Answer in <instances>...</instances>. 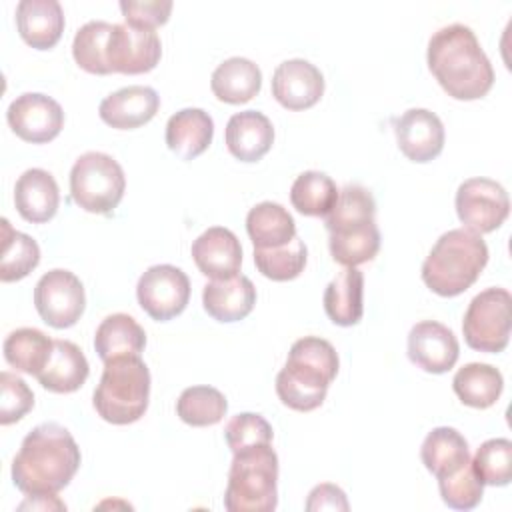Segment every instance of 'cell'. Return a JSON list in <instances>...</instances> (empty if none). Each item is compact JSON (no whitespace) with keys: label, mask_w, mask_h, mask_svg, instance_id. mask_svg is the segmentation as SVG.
I'll list each match as a JSON object with an SVG mask.
<instances>
[{"label":"cell","mask_w":512,"mask_h":512,"mask_svg":"<svg viewBox=\"0 0 512 512\" xmlns=\"http://www.w3.org/2000/svg\"><path fill=\"white\" fill-rule=\"evenodd\" d=\"M214 120L202 108H182L166 122V144L182 160L200 156L212 142Z\"/></svg>","instance_id":"24"},{"label":"cell","mask_w":512,"mask_h":512,"mask_svg":"<svg viewBox=\"0 0 512 512\" xmlns=\"http://www.w3.org/2000/svg\"><path fill=\"white\" fill-rule=\"evenodd\" d=\"M458 354V338L436 320H422L408 332V358L424 372H448L456 364Z\"/></svg>","instance_id":"15"},{"label":"cell","mask_w":512,"mask_h":512,"mask_svg":"<svg viewBox=\"0 0 512 512\" xmlns=\"http://www.w3.org/2000/svg\"><path fill=\"white\" fill-rule=\"evenodd\" d=\"M136 296L150 318L166 322L186 308L190 300V280L178 266L156 264L138 278Z\"/></svg>","instance_id":"12"},{"label":"cell","mask_w":512,"mask_h":512,"mask_svg":"<svg viewBox=\"0 0 512 512\" xmlns=\"http://www.w3.org/2000/svg\"><path fill=\"white\" fill-rule=\"evenodd\" d=\"M124 188V170L110 154L84 152L70 170L72 200L86 212L110 214L120 204Z\"/></svg>","instance_id":"8"},{"label":"cell","mask_w":512,"mask_h":512,"mask_svg":"<svg viewBox=\"0 0 512 512\" xmlns=\"http://www.w3.org/2000/svg\"><path fill=\"white\" fill-rule=\"evenodd\" d=\"M440 496L446 506L454 510H472L480 504L484 494V484L472 468V460L460 470L438 478Z\"/></svg>","instance_id":"39"},{"label":"cell","mask_w":512,"mask_h":512,"mask_svg":"<svg viewBox=\"0 0 512 512\" xmlns=\"http://www.w3.org/2000/svg\"><path fill=\"white\" fill-rule=\"evenodd\" d=\"M52 348L54 340H50L42 330L16 328L4 340V358L12 368L38 376V372L46 366Z\"/></svg>","instance_id":"32"},{"label":"cell","mask_w":512,"mask_h":512,"mask_svg":"<svg viewBox=\"0 0 512 512\" xmlns=\"http://www.w3.org/2000/svg\"><path fill=\"white\" fill-rule=\"evenodd\" d=\"M452 388L462 404L472 408H490L502 394L504 378L492 364L470 362L454 374Z\"/></svg>","instance_id":"30"},{"label":"cell","mask_w":512,"mask_h":512,"mask_svg":"<svg viewBox=\"0 0 512 512\" xmlns=\"http://www.w3.org/2000/svg\"><path fill=\"white\" fill-rule=\"evenodd\" d=\"M14 204L18 214L34 224L54 218L60 204V190L54 176L42 168H28L14 186Z\"/></svg>","instance_id":"20"},{"label":"cell","mask_w":512,"mask_h":512,"mask_svg":"<svg viewBox=\"0 0 512 512\" xmlns=\"http://www.w3.org/2000/svg\"><path fill=\"white\" fill-rule=\"evenodd\" d=\"M398 148L412 162H430L444 148V124L426 108H410L394 120Z\"/></svg>","instance_id":"16"},{"label":"cell","mask_w":512,"mask_h":512,"mask_svg":"<svg viewBox=\"0 0 512 512\" xmlns=\"http://www.w3.org/2000/svg\"><path fill=\"white\" fill-rule=\"evenodd\" d=\"M0 280L14 282L28 276L40 262V248L28 234L18 232L2 218V252Z\"/></svg>","instance_id":"34"},{"label":"cell","mask_w":512,"mask_h":512,"mask_svg":"<svg viewBox=\"0 0 512 512\" xmlns=\"http://www.w3.org/2000/svg\"><path fill=\"white\" fill-rule=\"evenodd\" d=\"M162 54V44L152 28L114 24L108 42L110 72L142 74L150 72Z\"/></svg>","instance_id":"14"},{"label":"cell","mask_w":512,"mask_h":512,"mask_svg":"<svg viewBox=\"0 0 512 512\" xmlns=\"http://www.w3.org/2000/svg\"><path fill=\"white\" fill-rule=\"evenodd\" d=\"M364 274L356 266H346L332 278L324 290V310L338 326H354L360 322L364 304Z\"/></svg>","instance_id":"27"},{"label":"cell","mask_w":512,"mask_h":512,"mask_svg":"<svg viewBox=\"0 0 512 512\" xmlns=\"http://www.w3.org/2000/svg\"><path fill=\"white\" fill-rule=\"evenodd\" d=\"M150 398V370L140 354H122L104 362L94 390V408L110 424H130L144 416Z\"/></svg>","instance_id":"6"},{"label":"cell","mask_w":512,"mask_h":512,"mask_svg":"<svg viewBox=\"0 0 512 512\" xmlns=\"http://www.w3.org/2000/svg\"><path fill=\"white\" fill-rule=\"evenodd\" d=\"M224 138L234 158L242 162H256L272 148L274 126L262 112L244 110L230 116Z\"/></svg>","instance_id":"22"},{"label":"cell","mask_w":512,"mask_h":512,"mask_svg":"<svg viewBox=\"0 0 512 512\" xmlns=\"http://www.w3.org/2000/svg\"><path fill=\"white\" fill-rule=\"evenodd\" d=\"M324 94L322 72L304 58H290L278 64L272 76V96L288 110L314 106Z\"/></svg>","instance_id":"17"},{"label":"cell","mask_w":512,"mask_h":512,"mask_svg":"<svg viewBox=\"0 0 512 512\" xmlns=\"http://www.w3.org/2000/svg\"><path fill=\"white\" fill-rule=\"evenodd\" d=\"M338 366V354L328 340L304 336L292 344L288 360L276 376V394L284 406L310 412L324 402Z\"/></svg>","instance_id":"4"},{"label":"cell","mask_w":512,"mask_h":512,"mask_svg":"<svg viewBox=\"0 0 512 512\" xmlns=\"http://www.w3.org/2000/svg\"><path fill=\"white\" fill-rule=\"evenodd\" d=\"M376 202L370 190L348 184L338 190L334 208L324 216L332 258L342 266H358L380 250V230L374 222Z\"/></svg>","instance_id":"3"},{"label":"cell","mask_w":512,"mask_h":512,"mask_svg":"<svg viewBox=\"0 0 512 512\" xmlns=\"http://www.w3.org/2000/svg\"><path fill=\"white\" fill-rule=\"evenodd\" d=\"M160 108V96L154 88L132 84L108 94L100 106V118L118 130H132L150 122Z\"/></svg>","instance_id":"19"},{"label":"cell","mask_w":512,"mask_h":512,"mask_svg":"<svg viewBox=\"0 0 512 512\" xmlns=\"http://www.w3.org/2000/svg\"><path fill=\"white\" fill-rule=\"evenodd\" d=\"M420 458L428 472L444 478L470 462V450L466 438L456 428L438 426L426 434Z\"/></svg>","instance_id":"28"},{"label":"cell","mask_w":512,"mask_h":512,"mask_svg":"<svg viewBox=\"0 0 512 512\" xmlns=\"http://www.w3.org/2000/svg\"><path fill=\"white\" fill-rule=\"evenodd\" d=\"M246 232L254 248L284 246L298 236L292 214L282 204L270 200L250 208L246 216Z\"/></svg>","instance_id":"29"},{"label":"cell","mask_w":512,"mask_h":512,"mask_svg":"<svg viewBox=\"0 0 512 512\" xmlns=\"http://www.w3.org/2000/svg\"><path fill=\"white\" fill-rule=\"evenodd\" d=\"M16 26L26 44L36 50H48L62 36L64 10L58 0H20Z\"/></svg>","instance_id":"23"},{"label":"cell","mask_w":512,"mask_h":512,"mask_svg":"<svg viewBox=\"0 0 512 512\" xmlns=\"http://www.w3.org/2000/svg\"><path fill=\"white\" fill-rule=\"evenodd\" d=\"M306 244L296 236L292 242L276 248H254V264L262 276L284 282L296 278L306 266Z\"/></svg>","instance_id":"37"},{"label":"cell","mask_w":512,"mask_h":512,"mask_svg":"<svg viewBox=\"0 0 512 512\" xmlns=\"http://www.w3.org/2000/svg\"><path fill=\"white\" fill-rule=\"evenodd\" d=\"M306 510L308 512H320V510H348V500L342 488H338L336 484H318L310 490L308 500H306Z\"/></svg>","instance_id":"43"},{"label":"cell","mask_w":512,"mask_h":512,"mask_svg":"<svg viewBox=\"0 0 512 512\" xmlns=\"http://www.w3.org/2000/svg\"><path fill=\"white\" fill-rule=\"evenodd\" d=\"M90 366L84 352L70 340H54L46 366L38 372V382L56 394L78 390L88 378Z\"/></svg>","instance_id":"25"},{"label":"cell","mask_w":512,"mask_h":512,"mask_svg":"<svg viewBox=\"0 0 512 512\" xmlns=\"http://www.w3.org/2000/svg\"><path fill=\"white\" fill-rule=\"evenodd\" d=\"M144 346V328L124 312L106 316L94 334V348L104 362L122 354H140Z\"/></svg>","instance_id":"31"},{"label":"cell","mask_w":512,"mask_h":512,"mask_svg":"<svg viewBox=\"0 0 512 512\" xmlns=\"http://www.w3.org/2000/svg\"><path fill=\"white\" fill-rule=\"evenodd\" d=\"M34 306L40 318L52 328H70L84 312V286L70 270H48L34 286Z\"/></svg>","instance_id":"11"},{"label":"cell","mask_w":512,"mask_h":512,"mask_svg":"<svg viewBox=\"0 0 512 512\" xmlns=\"http://www.w3.org/2000/svg\"><path fill=\"white\" fill-rule=\"evenodd\" d=\"M428 68L456 100H476L494 84V68L476 34L466 24H448L428 40Z\"/></svg>","instance_id":"2"},{"label":"cell","mask_w":512,"mask_h":512,"mask_svg":"<svg viewBox=\"0 0 512 512\" xmlns=\"http://www.w3.org/2000/svg\"><path fill=\"white\" fill-rule=\"evenodd\" d=\"M110 22L90 20L76 30L72 42V56L76 64L90 74H110L108 42L112 34Z\"/></svg>","instance_id":"35"},{"label":"cell","mask_w":512,"mask_h":512,"mask_svg":"<svg viewBox=\"0 0 512 512\" xmlns=\"http://www.w3.org/2000/svg\"><path fill=\"white\" fill-rule=\"evenodd\" d=\"M278 456L270 444L234 452L224 506L230 512H272L278 504Z\"/></svg>","instance_id":"7"},{"label":"cell","mask_w":512,"mask_h":512,"mask_svg":"<svg viewBox=\"0 0 512 512\" xmlns=\"http://www.w3.org/2000/svg\"><path fill=\"white\" fill-rule=\"evenodd\" d=\"M454 202L460 222L476 234L496 230L510 212V198L504 186L482 176L464 180L456 190Z\"/></svg>","instance_id":"10"},{"label":"cell","mask_w":512,"mask_h":512,"mask_svg":"<svg viewBox=\"0 0 512 512\" xmlns=\"http://www.w3.org/2000/svg\"><path fill=\"white\" fill-rule=\"evenodd\" d=\"M6 120L22 140L44 144L60 134L64 126V110L54 98L42 92H24L10 102Z\"/></svg>","instance_id":"13"},{"label":"cell","mask_w":512,"mask_h":512,"mask_svg":"<svg viewBox=\"0 0 512 512\" xmlns=\"http://www.w3.org/2000/svg\"><path fill=\"white\" fill-rule=\"evenodd\" d=\"M120 10L126 24L138 28H156L164 24L172 12L170 0H120Z\"/></svg>","instance_id":"42"},{"label":"cell","mask_w":512,"mask_h":512,"mask_svg":"<svg viewBox=\"0 0 512 512\" xmlns=\"http://www.w3.org/2000/svg\"><path fill=\"white\" fill-rule=\"evenodd\" d=\"M228 410V402L218 388L190 386L182 390L176 402V412L182 422L190 426L218 424Z\"/></svg>","instance_id":"36"},{"label":"cell","mask_w":512,"mask_h":512,"mask_svg":"<svg viewBox=\"0 0 512 512\" xmlns=\"http://www.w3.org/2000/svg\"><path fill=\"white\" fill-rule=\"evenodd\" d=\"M338 198V188L334 180L318 170L302 172L292 188L290 202L304 216H326Z\"/></svg>","instance_id":"33"},{"label":"cell","mask_w":512,"mask_h":512,"mask_svg":"<svg viewBox=\"0 0 512 512\" xmlns=\"http://www.w3.org/2000/svg\"><path fill=\"white\" fill-rule=\"evenodd\" d=\"M202 304L214 320L236 322L252 312L256 304V288L252 280L242 274L210 280L202 290Z\"/></svg>","instance_id":"21"},{"label":"cell","mask_w":512,"mask_h":512,"mask_svg":"<svg viewBox=\"0 0 512 512\" xmlns=\"http://www.w3.org/2000/svg\"><path fill=\"white\" fill-rule=\"evenodd\" d=\"M512 296L506 288H486L476 294L464 314L462 332L470 348L502 352L510 340Z\"/></svg>","instance_id":"9"},{"label":"cell","mask_w":512,"mask_h":512,"mask_svg":"<svg viewBox=\"0 0 512 512\" xmlns=\"http://www.w3.org/2000/svg\"><path fill=\"white\" fill-rule=\"evenodd\" d=\"M488 262V246L468 228L444 232L422 264L424 284L438 296H458L468 290Z\"/></svg>","instance_id":"5"},{"label":"cell","mask_w":512,"mask_h":512,"mask_svg":"<svg viewBox=\"0 0 512 512\" xmlns=\"http://www.w3.org/2000/svg\"><path fill=\"white\" fill-rule=\"evenodd\" d=\"M0 424L8 426L12 422H18L28 410L34 406V394L28 388V384L12 374L2 372L0 374Z\"/></svg>","instance_id":"41"},{"label":"cell","mask_w":512,"mask_h":512,"mask_svg":"<svg viewBox=\"0 0 512 512\" xmlns=\"http://www.w3.org/2000/svg\"><path fill=\"white\" fill-rule=\"evenodd\" d=\"M472 468L488 486H506L512 480V442L508 438H490L474 454Z\"/></svg>","instance_id":"38"},{"label":"cell","mask_w":512,"mask_h":512,"mask_svg":"<svg viewBox=\"0 0 512 512\" xmlns=\"http://www.w3.org/2000/svg\"><path fill=\"white\" fill-rule=\"evenodd\" d=\"M262 86V72L250 58L232 56L216 66L210 78L214 96L228 104H242L252 100Z\"/></svg>","instance_id":"26"},{"label":"cell","mask_w":512,"mask_h":512,"mask_svg":"<svg viewBox=\"0 0 512 512\" xmlns=\"http://www.w3.org/2000/svg\"><path fill=\"white\" fill-rule=\"evenodd\" d=\"M80 460L72 434L56 422H44L24 436L12 460V482L28 496L56 494L70 484Z\"/></svg>","instance_id":"1"},{"label":"cell","mask_w":512,"mask_h":512,"mask_svg":"<svg viewBox=\"0 0 512 512\" xmlns=\"http://www.w3.org/2000/svg\"><path fill=\"white\" fill-rule=\"evenodd\" d=\"M224 436L228 448L232 452H240L258 444H270L274 432L264 416L254 412H240L226 424Z\"/></svg>","instance_id":"40"},{"label":"cell","mask_w":512,"mask_h":512,"mask_svg":"<svg viewBox=\"0 0 512 512\" xmlns=\"http://www.w3.org/2000/svg\"><path fill=\"white\" fill-rule=\"evenodd\" d=\"M190 252L198 270L212 280L236 276L242 264L240 240L232 230L224 226H212L204 230L192 242Z\"/></svg>","instance_id":"18"}]
</instances>
